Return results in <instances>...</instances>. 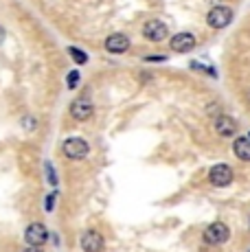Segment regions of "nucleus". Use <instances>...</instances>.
<instances>
[{
    "label": "nucleus",
    "instance_id": "1",
    "mask_svg": "<svg viewBox=\"0 0 250 252\" xmlns=\"http://www.w3.org/2000/svg\"><path fill=\"white\" fill-rule=\"evenodd\" d=\"M235 18V11L228 7V4H215V7H211V11L206 13V24H209L211 29H215V31H219V29H226L230 22H233Z\"/></svg>",
    "mask_w": 250,
    "mask_h": 252
},
{
    "label": "nucleus",
    "instance_id": "2",
    "mask_svg": "<svg viewBox=\"0 0 250 252\" xmlns=\"http://www.w3.org/2000/svg\"><path fill=\"white\" fill-rule=\"evenodd\" d=\"M228 239H230V228L224 221H213L202 232V241L206 246H224Z\"/></svg>",
    "mask_w": 250,
    "mask_h": 252
},
{
    "label": "nucleus",
    "instance_id": "3",
    "mask_svg": "<svg viewBox=\"0 0 250 252\" xmlns=\"http://www.w3.org/2000/svg\"><path fill=\"white\" fill-rule=\"evenodd\" d=\"M233 180H235V171L230 164L219 162V164H215V167H211V171H209L211 187L224 189V187H228V184H233Z\"/></svg>",
    "mask_w": 250,
    "mask_h": 252
},
{
    "label": "nucleus",
    "instance_id": "4",
    "mask_svg": "<svg viewBox=\"0 0 250 252\" xmlns=\"http://www.w3.org/2000/svg\"><path fill=\"white\" fill-rule=\"evenodd\" d=\"M213 129H215V134L218 136H222V138H237L235 134L239 132V125H237V121L233 119V116H228V114H215L213 116Z\"/></svg>",
    "mask_w": 250,
    "mask_h": 252
},
{
    "label": "nucleus",
    "instance_id": "5",
    "mask_svg": "<svg viewBox=\"0 0 250 252\" xmlns=\"http://www.w3.org/2000/svg\"><path fill=\"white\" fill-rule=\"evenodd\" d=\"M62 152H64V156L70 158V160H84L90 154V147L84 138H68L62 145Z\"/></svg>",
    "mask_w": 250,
    "mask_h": 252
},
{
    "label": "nucleus",
    "instance_id": "6",
    "mask_svg": "<svg viewBox=\"0 0 250 252\" xmlns=\"http://www.w3.org/2000/svg\"><path fill=\"white\" fill-rule=\"evenodd\" d=\"M169 35V29H167L165 22L160 20H147L143 24V37L150 42H162L165 37Z\"/></svg>",
    "mask_w": 250,
    "mask_h": 252
},
{
    "label": "nucleus",
    "instance_id": "7",
    "mask_svg": "<svg viewBox=\"0 0 250 252\" xmlns=\"http://www.w3.org/2000/svg\"><path fill=\"white\" fill-rule=\"evenodd\" d=\"M94 112V105L90 99H86V96H79V99H75L73 103H70V116H73L75 121H88L90 116Z\"/></svg>",
    "mask_w": 250,
    "mask_h": 252
},
{
    "label": "nucleus",
    "instance_id": "8",
    "mask_svg": "<svg viewBox=\"0 0 250 252\" xmlns=\"http://www.w3.org/2000/svg\"><path fill=\"white\" fill-rule=\"evenodd\" d=\"M195 35L193 33H176L174 37H171V42H169V46H171V51L174 53H191L195 48Z\"/></svg>",
    "mask_w": 250,
    "mask_h": 252
},
{
    "label": "nucleus",
    "instance_id": "9",
    "mask_svg": "<svg viewBox=\"0 0 250 252\" xmlns=\"http://www.w3.org/2000/svg\"><path fill=\"white\" fill-rule=\"evenodd\" d=\"M25 239H27L29 246H33V248H40V246H44L46 241H49V230H46L42 224H31L25 230Z\"/></svg>",
    "mask_w": 250,
    "mask_h": 252
},
{
    "label": "nucleus",
    "instance_id": "10",
    "mask_svg": "<svg viewBox=\"0 0 250 252\" xmlns=\"http://www.w3.org/2000/svg\"><path fill=\"white\" fill-rule=\"evenodd\" d=\"M129 37L123 35V33H114V35H110L108 40H105V51L112 53V55H121V53L129 51Z\"/></svg>",
    "mask_w": 250,
    "mask_h": 252
},
{
    "label": "nucleus",
    "instance_id": "11",
    "mask_svg": "<svg viewBox=\"0 0 250 252\" xmlns=\"http://www.w3.org/2000/svg\"><path fill=\"white\" fill-rule=\"evenodd\" d=\"M103 237L97 230H86L81 235V250L84 252H101L103 250Z\"/></svg>",
    "mask_w": 250,
    "mask_h": 252
},
{
    "label": "nucleus",
    "instance_id": "12",
    "mask_svg": "<svg viewBox=\"0 0 250 252\" xmlns=\"http://www.w3.org/2000/svg\"><path fill=\"white\" fill-rule=\"evenodd\" d=\"M233 154L242 162H250V138L248 136H237L233 140Z\"/></svg>",
    "mask_w": 250,
    "mask_h": 252
},
{
    "label": "nucleus",
    "instance_id": "13",
    "mask_svg": "<svg viewBox=\"0 0 250 252\" xmlns=\"http://www.w3.org/2000/svg\"><path fill=\"white\" fill-rule=\"evenodd\" d=\"M68 55L73 57V60H75V64H79V66L88 62V55H86V53H81L79 48H75V46H70V48H68Z\"/></svg>",
    "mask_w": 250,
    "mask_h": 252
},
{
    "label": "nucleus",
    "instance_id": "14",
    "mask_svg": "<svg viewBox=\"0 0 250 252\" xmlns=\"http://www.w3.org/2000/svg\"><path fill=\"white\" fill-rule=\"evenodd\" d=\"M22 127H25L27 132H33V129L37 127V121L33 119V116H29V114H27L25 119H22Z\"/></svg>",
    "mask_w": 250,
    "mask_h": 252
},
{
    "label": "nucleus",
    "instance_id": "15",
    "mask_svg": "<svg viewBox=\"0 0 250 252\" xmlns=\"http://www.w3.org/2000/svg\"><path fill=\"white\" fill-rule=\"evenodd\" d=\"M46 178H49V182L53 184V187H57V176H55V171H53L51 162H46Z\"/></svg>",
    "mask_w": 250,
    "mask_h": 252
},
{
    "label": "nucleus",
    "instance_id": "16",
    "mask_svg": "<svg viewBox=\"0 0 250 252\" xmlns=\"http://www.w3.org/2000/svg\"><path fill=\"white\" fill-rule=\"evenodd\" d=\"M66 84H68V88H70V90L77 88V84H79V72H77V70L70 72V75H68V81H66Z\"/></svg>",
    "mask_w": 250,
    "mask_h": 252
},
{
    "label": "nucleus",
    "instance_id": "17",
    "mask_svg": "<svg viewBox=\"0 0 250 252\" xmlns=\"http://www.w3.org/2000/svg\"><path fill=\"white\" fill-rule=\"evenodd\" d=\"M53 202H55V193H53V195H49L46 197V211H53V208H55V204H53Z\"/></svg>",
    "mask_w": 250,
    "mask_h": 252
},
{
    "label": "nucleus",
    "instance_id": "18",
    "mask_svg": "<svg viewBox=\"0 0 250 252\" xmlns=\"http://www.w3.org/2000/svg\"><path fill=\"white\" fill-rule=\"evenodd\" d=\"M25 252H44V250H42V248H33V246H29V248H27Z\"/></svg>",
    "mask_w": 250,
    "mask_h": 252
},
{
    "label": "nucleus",
    "instance_id": "19",
    "mask_svg": "<svg viewBox=\"0 0 250 252\" xmlns=\"http://www.w3.org/2000/svg\"><path fill=\"white\" fill-rule=\"evenodd\" d=\"M206 2H211L215 7V4H222V0H206Z\"/></svg>",
    "mask_w": 250,
    "mask_h": 252
},
{
    "label": "nucleus",
    "instance_id": "20",
    "mask_svg": "<svg viewBox=\"0 0 250 252\" xmlns=\"http://www.w3.org/2000/svg\"><path fill=\"white\" fill-rule=\"evenodd\" d=\"M2 37H4V31H2V27H0V40H2Z\"/></svg>",
    "mask_w": 250,
    "mask_h": 252
},
{
    "label": "nucleus",
    "instance_id": "21",
    "mask_svg": "<svg viewBox=\"0 0 250 252\" xmlns=\"http://www.w3.org/2000/svg\"><path fill=\"white\" fill-rule=\"evenodd\" d=\"M248 138H250V136H248Z\"/></svg>",
    "mask_w": 250,
    "mask_h": 252
}]
</instances>
